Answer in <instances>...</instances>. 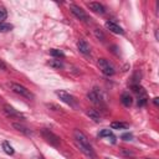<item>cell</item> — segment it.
<instances>
[{"label": "cell", "instance_id": "ac0fdd59", "mask_svg": "<svg viewBox=\"0 0 159 159\" xmlns=\"http://www.w3.org/2000/svg\"><path fill=\"white\" fill-rule=\"evenodd\" d=\"M2 149H4V152H5L6 154H9V155H12V154H14V148H12L7 142H4V143H2Z\"/></svg>", "mask_w": 159, "mask_h": 159}, {"label": "cell", "instance_id": "6da1fadb", "mask_svg": "<svg viewBox=\"0 0 159 159\" xmlns=\"http://www.w3.org/2000/svg\"><path fill=\"white\" fill-rule=\"evenodd\" d=\"M73 138H75V142L78 147V149L86 155L88 157L89 159H97V154L94 152V149L92 148L88 138L86 137V134L83 132H81L80 129H75L73 132Z\"/></svg>", "mask_w": 159, "mask_h": 159}, {"label": "cell", "instance_id": "4316f807", "mask_svg": "<svg viewBox=\"0 0 159 159\" xmlns=\"http://www.w3.org/2000/svg\"><path fill=\"white\" fill-rule=\"evenodd\" d=\"M154 104L158 106V98H154Z\"/></svg>", "mask_w": 159, "mask_h": 159}, {"label": "cell", "instance_id": "44dd1931", "mask_svg": "<svg viewBox=\"0 0 159 159\" xmlns=\"http://www.w3.org/2000/svg\"><path fill=\"white\" fill-rule=\"evenodd\" d=\"M12 29V25H10V24H0V31H2V32H6V31H10Z\"/></svg>", "mask_w": 159, "mask_h": 159}, {"label": "cell", "instance_id": "277c9868", "mask_svg": "<svg viewBox=\"0 0 159 159\" xmlns=\"http://www.w3.org/2000/svg\"><path fill=\"white\" fill-rule=\"evenodd\" d=\"M41 134H42L43 139H45L50 145H52V147H60L61 139H60V137H58L57 134H55L53 132H51L50 129H46V128L41 130Z\"/></svg>", "mask_w": 159, "mask_h": 159}, {"label": "cell", "instance_id": "2e32d148", "mask_svg": "<svg viewBox=\"0 0 159 159\" xmlns=\"http://www.w3.org/2000/svg\"><path fill=\"white\" fill-rule=\"evenodd\" d=\"M138 94H139V96H138V106H139V107L145 106V104H147V102H148V97H147L145 92L142 89V91H140Z\"/></svg>", "mask_w": 159, "mask_h": 159}, {"label": "cell", "instance_id": "484cf974", "mask_svg": "<svg viewBox=\"0 0 159 159\" xmlns=\"http://www.w3.org/2000/svg\"><path fill=\"white\" fill-rule=\"evenodd\" d=\"M34 159H45V158L41 157V155H36V157H34Z\"/></svg>", "mask_w": 159, "mask_h": 159}, {"label": "cell", "instance_id": "8992f818", "mask_svg": "<svg viewBox=\"0 0 159 159\" xmlns=\"http://www.w3.org/2000/svg\"><path fill=\"white\" fill-rule=\"evenodd\" d=\"M70 10H71V12H72L78 20H81V21H83V22H88V21H89L88 15H87L80 6H77V5H75V4H71V5H70Z\"/></svg>", "mask_w": 159, "mask_h": 159}, {"label": "cell", "instance_id": "e0dca14e", "mask_svg": "<svg viewBox=\"0 0 159 159\" xmlns=\"http://www.w3.org/2000/svg\"><path fill=\"white\" fill-rule=\"evenodd\" d=\"M129 127L128 123H123V122H112L111 123V128L112 129H127Z\"/></svg>", "mask_w": 159, "mask_h": 159}, {"label": "cell", "instance_id": "5b68a950", "mask_svg": "<svg viewBox=\"0 0 159 159\" xmlns=\"http://www.w3.org/2000/svg\"><path fill=\"white\" fill-rule=\"evenodd\" d=\"M98 67H99V70L102 71V73L103 75H106V76H113L114 75V67H113V65L108 61V60H106V58H99L98 60Z\"/></svg>", "mask_w": 159, "mask_h": 159}, {"label": "cell", "instance_id": "7c38bea8", "mask_svg": "<svg viewBox=\"0 0 159 159\" xmlns=\"http://www.w3.org/2000/svg\"><path fill=\"white\" fill-rule=\"evenodd\" d=\"M12 127H14L16 130H19L20 133L25 134V135H31V134H32V130H31L30 128H27L26 125H24L22 123H12Z\"/></svg>", "mask_w": 159, "mask_h": 159}, {"label": "cell", "instance_id": "4fadbf2b", "mask_svg": "<svg viewBox=\"0 0 159 159\" xmlns=\"http://www.w3.org/2000/svg\"><path fill=\"white\" fill-rule=\"evenodd\" d=\"M87 116L89 117V119H92V120L96 122V123L101 122V116H99V113H98L96 109H93V108H89V109L87 111Z\"/></svg>", "mask_w": 159, "mask_h": 159}, {"label": "cell", "instance_id": "d6986e66", "mask_svg": "<svg viewBox=\"0 0 159 159\" xmlns=\"http://www.w3.org/2000/svg\"><path fill=\"white\" fill-rule=\"evenodd\" d=\"M98 137L99 138H103V137H113V134H112V130L111 129H102L99 133H98Z\"/></svg>", "mask_w": 159, "mask_h": 159}, {"label": "cell", "instance_id": "30bf717a", "mask_svg": "<svg viewBox=\"0 0 159 159\" xmlns=\"http://www.w3.org/2000/svg\"><path fill=\"white\" fill-rule=\"evenodd\" d=\"M77 48L83 55H89L91 53V47H89V45H88V42L86 40H80L77 42Z\"/></svg>", "mask_w": 159, "mask_h": 159}, {"label": "cell", "instance_id": "7a4b0ae2", "mask_svg": "<svg viewBox=\"0 0 159 159\" xmlns=\"http://www.w3.org/2000/svg\"><path fill=\"white\" fill-rule=\"evenodd\" d=\"M10 88L12 92H15L16 94L24 97V98H27V99H32L34 98V94L30 92V89H27L26 87H24L22 84L20 83H15V82H11L10 83Z\"/></svg>", "mask_w": 159, "mask_h": 159}, {"label": "cell", "instance_id": "52a82bcc", "mask_svg": "<svg viewBox=\"0 0 159 159\" xmlns=\"http://www.w3.org/2000/svg\"><path fill=\"white\" fill-rule=\"evenodd\" d=\"M2 111H4V113H5L7 117H10V118H16V119H25L24 114H22L21 112H19L17 109H15L14 107H11L10 104H4V106H2Z\"/></svg>", "mask_w": 159, "mask_h": 159}, {"label": "cell", "instance_id": "7402d4cb", "mask_svg": "<svg viewBox=\"0 0 159 159\" xmlns=\"http://www.w3.org/2000/svg\"><path fill=\"white\" fill-rule=\"evenodd\" d=\"M6 16H7L6 10H5L4 7H0V24H2V22H4V20L6 19Z\"/></svg>", "mask_w": 159, "mask_h": 159}, {"label": "cell", "instance_id": "ffe728a7", "mask_svg": "<svg viewBox=\"0 0 159 159\" xmlns=\"http://www.w3.org/2000/svg\"><path fill=\"white\" fill-rule=\"evenodd\" d=\"M50 53L53 56V57H65V53L61 51V50H57V48H52L51 51H50Z\"/></svg>", "mask_w": 159, "mask_h": 159}, {"label": "cell", "instance_id": "5bb4252c", "mask_svg": "<svg viewBox=\"0 0 159 159\" xmlns=\"http://www.w3.org/2000/svg\"><path fill=\"white\" fill-rule=\"evenodd\" d=\"M47 65H48L50 67L55 68V70H60V68L63 67V62H62L60 58H52V60H50V61L47 62Z\"/></svg>", "mask_w": 159, "mask_h": 159}, {"label": "cell", "instance_id": "cb8c5ba5", "mask_svg": "<svg viewBox=\"0 0 159 159\" xmlns=\"http://www.w3.org/2000/svg\"><path fill=\"white\" fill-rule=\"evenodd\" d=\"M96 36H97V37H98V39H99V37H101V40H102V41H103V39H104V36H103V34H102V32H101V31H99V30H98V29H97V30H96Z\"/></svg>", "mask_w": 159, "mask_h": 159}, {"label": "cell", "instance_id": "3957f363", "mask_svg": "<svg viewBox=\"0 0 159 159\" xmlns=\"http://www.w3.org/2000/svg\"><path fill=\"white\" fill-rule=\"evenodd\" d=\"M56 96H57L62 102H65L66 104H68L70 107H72V108H77V107H78L77 99H76L71 93H68V92H66V91H56Z\"/></svg>", "mask_w": 159, "mask_h": 159}, {"label": "cell", "instance_id": "8fae6325", "mask_svg": "<svg viewBox=\"0 0 159 159\" xmlns=\"http://www.w3.org/2000/svg\"><path fill=\"white\" fill-rule=\"evenodd\" d=\"M88 7L92 10V11H94V12H97V14H101V15H103L104 12H106V7L102 5V4H99V2H89L88 4Z\"/></svg>", "mask_w": 159, "mask_h": 159}, {"label": "cell", "instance_id": "9a60e30c", "mask_svg": "<svg viewBox=\"0 0 159 159\" xmlns=\"http://www.w3.org/2000/svg\"><path fill=\"white\" fill-rule=\"evenodd\" d=\"M120 101H122L123 106H125V107H129V106H132V103H133L132 96H130L129 93H127V92H124V93L120 96Z\"/></svg>", "mask_w": 159, "mask_h": 159}, {"label": "cell", "instance_id": "d4e9b609", "mask_svg": "<svg viewBox=\"0 0 159 159\" xmlns=\"http://www.w3.org/2000/svg\"><path fill=\"white\" fill-rule=\"evenodd\" d=\"M0 68H1V70H6V65H5L1 60H0Z\"/></svg>", "mask_w": 159, "mask_h": 159}, {"label": "cell", "instance_id": "603a6c76", "mask_svg": "<svg viewBox=\"0 0 159 159\" xmlns=\"http://www.w3.org/2000/svg\"><path fill=\"white\" fill-rule=\"evenodd\" d=\"M123 140H132V138H133V135L130 134V133H124V134H122V137H120Z\"/></svg>", "mask_w": 159, "mask_h": 159}, {"label": "cell", "instance_id": "f1b7e54d", "mask_svg": "<svg viewBox=\"0 0 159 159\" xmlns=\"http://www.w3.org/2000/svg\"><path fill=\"white\" fill-rule=\"evenodd\" d=\"M106 159H108V158H106Z\"/></svg>", "mask_w": 159, "mask_h": 159}, {"label": "cell", "instance_id": "83f0119b", "mask_svg": "<svg viewBox=\"0 0 159 159\" xmlns=\"http://www.w3.org/2000/svg\"><path fill=\"white\" fill-rule=\"evenodd\" d=\"M145 159H153V158H145Z\"/></svg>", "mask_w": 159, "mask_h": 159}, {"label": "cell", "instance_id": "9c48e42d", "mask_svg": "<svg viewBox=\"0 0 159 159\" xmlns=\"http://www.w3.org/2000/svg\"><path fill=\"white\" fill-rule=\"evenodd\" d=\"M106 27H107L109 31H112L113 34H117V35H123V34H124L123 29H122L118 24H116V22H113V21H107V22H106Z\"/></svg>", "mask_w": 159, "mask_h": 159}, {"label": "cell", "instance_id": "ba28073f", "mask_svg": "<svg viewBox=\"0 0 159 159\" xmlns=\"http://www.w3.org/2000/svg\"><path fill=\"white\" fill-rule=\"evenodd\" d=\"M87 98L96 106H104L103 104V98H102V96H101V93H99V91L97 88H94L91 92H88L87 93Z\"/></svg>", "mask_w": 159, "mask_h": 159}]
</instances>
